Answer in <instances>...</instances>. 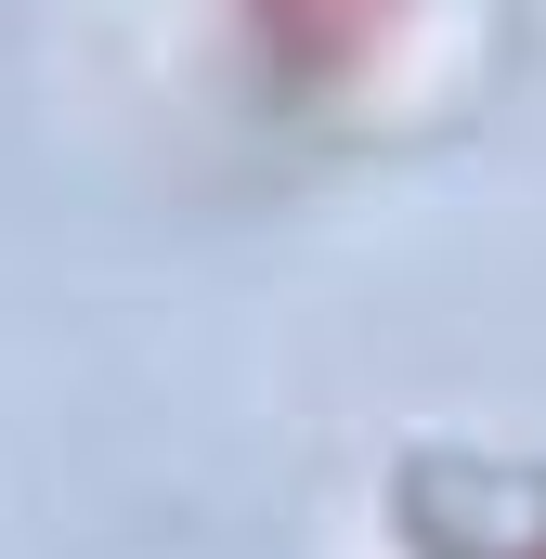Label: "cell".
<instances>
[{
    "mask_svg": "<svg viewBox=\"0 0 546 559\" xmlns=\"http://www.w3.org/2000/svg\"><path fill=\"white\" fill-rule=\"evenodd\" d=\"M391 26H404V0H235V39L273 92H339Z\"/></svg>",
    "mask_w": 546,
    "mask_h": 559,
    "instance_id": "cell-1",
    "label": "cell"
},
{
    "mask_svg": "<svg viewBox=\"0 0 546 559\" xmlns=\"http://www.w3.org/2000/svg\"><path fill=\"white\" fill-rule=\"evenodd\" d=\"M429 559H546V521H508V534H482V547H429Z\"/></svg>",
    "mask_w": 546,
    "mask_h": 559,
    "instance_id": "cell-2",
    "label": "cell"
}]
</instances>
